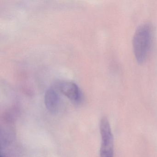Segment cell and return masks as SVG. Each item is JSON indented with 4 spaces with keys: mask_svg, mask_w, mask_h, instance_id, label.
Wrapping results in <instances>:
<instances>
[{
    "mask_svg": "<svg viewBox=\"0 0 157 157\" xmlns=\"http://www.w3.org/2000/svg\"><path fill=\"white\" fill-rule=\"evenodd\" d=\"M153 29L149 24L141 25L135 32L133 39V50L136 60L143 64L147 60L151 48Z\"/></svg>",
    "mask_w": 157,
    "mask_h": 157,
    "instance_id": "6da1fadb",
    "label": "cell"
},
{
    "mask_svg": "<svg viewBox=\"0 0 157 157\" xmlns=\"http://www.w3.org/2000/svg\"><path fill=\"white\" fill-rule=\"evenodd\" d=\"M101 144V157H114L113 137L109 121L106 117L101 119L100 124Z\"/></svg>",
    "mask_w": 157,
    "mask_h": 157,
    "instance_id": "7a4b0ae2",
    "label": "cell"
},
{
    "mask_svg": "<svg viewBox=\"0 0 157 157\" xmlns=\"http://www.w3.org/2000/svg\"><path fill=\"white\" fill-rule=\"evenodd\" d=\"M57 89L60 93L74 102H78L81 98L80 90L77 84L70 81H59L56 84Z\"/></svg>",
    "mask_w": 157,
    "mask_h": 157,
    "instance_id": "3957f363",
    "label": "cell"
},
{
    "mask_svg": "<svg viewBox=\"0 0 157 157\" xmlns=\"http://www.w3.org/2000/svg\"><path fill=\"white\" fill-rule=\"evenodd\" d=\"M59 97L56 92L53 89H49L46 92L44 102L46 107L51 113H56L59 106Z\"/></svg>",
    "mask_w": 157,
    "mask_h": 157,
    "instance_id": "277c9868",
    "label": "cell"
},
{
    "mask_svg": "<svg viewBox=\"0 0 157 157\" xmlns=\"http://www.w3.org/2000/svg\"><path fill=\"white\" fill-rule=\"evenodd\" d=\"M1 157H3V156H2V155H1Z\"/></svg>",
    "mask_w": 157,
    "mask_h": 157,
    "instance_id": "5b68a950",
    "label": "cell"
}]
</instances>
